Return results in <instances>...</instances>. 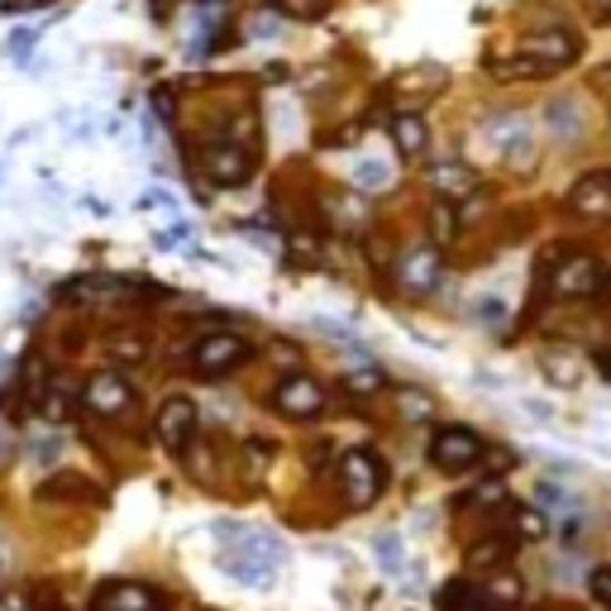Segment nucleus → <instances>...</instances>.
<instances>
[{
  "label": "nucleus",
  "mask_w": 611,
  "mask_h": 611,
  "mask_svg": "<svg viewBox=\"0 0 611 611\" xmlns=\"http://www.w3.org/2000/svg\"><path fill=\"white\" fill-rule=\"evenodd\" d=\"M220 535H230L234 540V550H230V559H224V569H230L234 578H244V583H253V588H263V583H272V569L282 564V544L272 540V535H263V530H220Z\"/></svg>",
  "instance_id": "nucleus-1"
},
{
  "label": "nucleus",
  "mask_w": 611,
  "mask_h": 611,
  "mask_svg": "<svg viewBox=\"0 0 611 611\" xmlns=\"http://www.w3.org/2000/svg\"><path fill=\"white\" fill-rule=\"evenodd\" d=\"M344 502L353 511H363V507H373L378 502V492L388 488V469L368 454V449H353V454H344Z\"/></svg>",
  "instance_id": "nucleus-2"
},
{
  "label": "nucleus",
  "mask_w": 611,
  "mask_h": 611,
  "mask_svg": "<svg viewBox=\"0 0 611 611\" xmlns=\"http://www.w3.org/2000/svg\"><path fill=\"white\" fill-rule=\"evenodd\" d=\"M430 463L444 473H469L482 463V440L473 430H440V435L430 440Z\"/></svg>",
  "instance_id": "nucleus-3"
},
{
  "label": "nucleus",
  "mask_w": 611,
  "mask_h": 611,
  "mask_svg": "<svg viewBox=\"0 0 611 611\" xmlns=\"http://www.w3.org/2000/svg\"><path fill=\"white\" fill-rule=\"evenodd\" d=\"M91 611H168V598L153 583H101L91 598Z\"/></svg>",
  "instance_id": "nucleus-4"
},
{
  "label": "nucleus",
  "mask_w": 611,
  "mask_h": 611,
  "mask_svg": "<svg viewBox=\"0 0 611 611\" xmlns=\"http://www.w3.org/2000/svg\"><path fill=\"white\" fill-rule=\"evenodd\" d=\"M130 401H134V388L120 373H91L87 388H82V407L91 415H101V421H116V415H124V411H130Z\"/></svg>",
  "instance_id": "nucleus-5"
},
{
  "label": "nucleus",
  "mask_w": 611,
  "mask_h": 611,
  "mask_svg": "<svg viewBox=\"0 0 611 611\" xmlns=\"http://www.w3.org/2000/svg\"><path fill=\"white\" fill-rule=\"evenodd\" d=\"M244 359H249V344L239 340V334H206V340L191 349V363H197V373H206V378L230 373V368H239Z\"/></svg>",
  "instance_id": "nucleus-6"
},
{
  "label": "nucleus",
  "mask_w": 611,
  "mask_h": 611,
  "mask_svg": "<svg viewBox=\"0 0 611 611\" xmlns=\"http://www.w3.org/2000/svg\"><path fill=\"white\" fill-rule=\"evenodd\" d=\"M158 440H163L168 449H182L191 435H197V401H187V397H168L163 407H158Z\"/></svg>",
  "instance_id": "nucleus-7"
},
{
  "label": "nucleus",
  "mask_w": 611,
  "mask_h": 611,
  "mask_svg": "<svg viewBox=\"0 0 611 611\" xmlns=\"http://www.w3.org/2000/svg\"><path fill=\"white\" fill-rule=\"evenodd\" d=\"M282 415H292V421H315L320 411H325V392L315 388L311 378H287L278 392H272Z\"/></svg>",
  "instance_id": "nucleus-8"
},
{
  "label": "nucleus",
  "mask_w": 611,
  "mask_h": 611,
  "mask_svg": "<svg viewBox=\"0 0 611 611\" xmlns=\"http://www.w3.org/2000/svg\"><path fill=\"white\" fill-rule=\"evenodd\" d=\"M554 292H559V297H598V292H602V268H598V259H588V253L569 259L564 268L554 272Z\"/></svg>",
  "instance_id": "nucleus-9"
},
{
  "label": "nucleus",
  "mask_w": 611,
  "mask_h": 611,
  "mask_svg": "<svg viewBox=\"0 0 611 611\" xmlns=\"http://www.w3.org/2000/svg\"><path fill=\"white\" fill-rule=\"evenodd\" d=\"M569 206L578 216H588V220L611 216V172H588L583 182L569 191Z\"/></svg>",
  "instance_id": "nucleus-10"
},
{
  "label": "nucleus",
  "mask_w": 611,
  "mask_h": 611,
  "mask_svg": "<svg viewBox=\"0 0 611 611\" xmlns=\"http://www.w3.org/2000/svg\"><path fill=\"white\" fill-rule=\"evenodd\" d=\"M397 278H401V287H411V292H435L440 287V253L435 249H407Z\"/></svg>",
  "instance_id": "nucleus-11"
},
{
  "label": "nucleus",
  "mask_w": 611,
  "mask_h": 611,
  "mask_svg": "<svg viewBox=\"0 0 611 611\" xmlns=\"http://www.w3.org/2000/svg\"><path fill=\"white\" fill-rule=\"evenodd\" d=\"M525 53L540 58L544 68H564V62H573V53H578V39L569 29H540V34L525 39Z\"/></svg>",
  "instance_id": "nucleus-12"
},
{
  "label": "nucleus",
  "mask_w": 611,
  "mask_h": 611,
  "mask_svg": "<svg viewBox=\"0 0 611 611\" xmlns=\"http://www.w3.org/2000/svg\"><path fill=\"white\" fill-rule=\"evenodd\" d=\"M206 172H211L216 187H239L249 177V158L239 149H211L206 153Z\"/></svg>",
  "instance_id": "nucleus-13"
},
{
  "label": "nucleus",
  "mask_w": 611,
  "mask_h": 611,
  "mask_svg": "<svg viewBox=\"0 0 611 611\" xmlns=\"http://www.w3.org/2000/svg\"><path fill=\"white\" fill-rule=\"evenodd\" d=\"M392 139H397V153H401V158H421V153H425V143H430L425 120H421V116H397Z\"/></svg>",
  "instance_id": "nucleus-14"
},
{
  "label": "nucleus",
  "mask_w": 611,
  "mask_h": 611,
  "mask_svg": "<svg viewBox=\"0 0 611 611\" xmlns=\"http://www.w3.org/2000/svg\"><path fill=\"white\" fill-rule=\"evenodd\" d=\"M430 182H435V191H444V197H469L473 191V172L463 163H440L435 172H430Z\"/></svg>",
  "instance_id": "nucleus-15"
},
{
  "label": "nucleus",
  "mask_w": 611,
  "mask_h": 611,
  "mask_svg": "<svg viewBox=\"0 0 611 611\" xmlns=\"http://www.w3.org/2000/svg\"><path fill=\"white\" fill-rule=\"evenodd\" d=\"M497 82H525V77H544L550 68H544L540 58H530V53H521V58H511V62H492L488 68Z\"/></svg>",
  "instance_id": "nucleus-16"
},
{
  "label": "nucleus",
  "mask_w": 611,
  "mask_h": 611,
  "mask_svg": "<svg viewBox=\"0 0 611 611\" xmlns=\"http://www.w3.org/2000/svg\"><path fill=\"white\" fill-rule=\"evenodd\" d=\"M39 497L43 502H58V497H96V492L82 482V473H58V482H43Z\"/></svg>",
  "instance_id": "nucleus-17"
},
{
  "label": "nucleus",
  "mask_w": 611,
  "mask_h": 611,
  "mask_svg": "<svg viewBox=\"0 0 611 611\" xmlns=\"http://www.w3.org/2000/svg\"><path fill=\"white\" fill-rule=\"evenodd\" d=\"M353 187H363V191L392 187V168H388V163H378V158H363V163L353 168Z\"/></svg>",
  "instance_id": "nucleus-18"
},
{
  "label": "nucleus",
  "mask_w": 611,
  "mask_h": 611,
  "mask_svg": "<svg viewBox=\"0 0 611 611\" xmlns=\"http://www.w3.org/2000/svg\"><path fill=\"white\" fill-rule=\"evenodd\" d=\"M507 559H511V540H482V544H473V564L478 569H507Z\"/></svg>",
  "instance_id": "nucleus-19"
},
{
  "label": "nucleus",
  "mask_w": 611,
  "mask_h": 611,
  "mask_svg": "<svg viewBox=\"0 0 611 611\" xmlns=\"http://www.w3.org/2000/svg\"><path fill=\"white\" fill-rule=\"evenodd\" d=\"M430 234H435V244H449V239L459 234V211L449 201H440L435 211H430Z\"/></svg>",
  "instance_id": "nucleus-20"
},
{
  "label": "nucleus",
  "mask_w": 611,
  "mask_h": 611,
  "mask_svg": "<svg viewBox=\"0 0 611 611\" xmlns=\"http://www.w3.org/2000/svg\"><path fill=\"white\" fill-rule=\"evenodd\" d=\"M550 120H554V130L564 134V139H578V134H583V116H578L569 101H554V106H550Z\"/></svg>",
  "instance_id": "nucleus-21"
},
{
  "label": "nucleus",
  "mask_w": 611,
  "mask_h": 611,
  "mask_svg": "<svg viewBox=\"0 0 611 611\" xmlns=\"http://www.w3.org/2000/svg\"><path fill=\"white\" fill-rule=\"evenodd\" d=\"M488 598L502 607V611H511L521 602V578H511V573H502V578H492V588H488Z\"/></svg>",
  "instance_id": "nucleus-22"
},
{
  "label": "nucleus",
  "mask_w": 611,
  "mask_h": 611,
  "mask_svg": "<svg viewBox=\"0 0 611 611\" xmlns=\"http://www.w3.org/2000/svg\"><path fill=\"white\" fill-rule=\"evenodd\" d=\"M440 607H444V611H473V607H478V588H469V583H449L444 598H440Z\"/></svg>",
  "instance_id": "nucleus-23"
},
{
  "label": "nucleus",
  "mask_w": 611,
  "mask_h": 611,
  "mask_svg": "<svg viewBox=\"0 0 611 611\" xmlns=\"http://www.w3.org/2000/svg\"><path fill=\"white\" fill-rule=\"evenodd\" d=\"M344 388L349 392H378L382 388V368H353V373H344Z\"/></svg>",
  "instance_id": "nucleus-24"
},
{
  "label": "nucleus",
  "mask_w": 611,
  "mask_h": 611,
  "mask_svg": "<svg viewBox=\"0 0 611 611\" xmlns=\"http://www.w3.org/2000/svg\"><path fill=\"white\" fill-rule=\"evenodd\" d=\"M278 6H282L287 14H297V20H320L330 0H278Z\"/></svg>",
  "instance_id": "nucleus-25"
},
{
  "label": "nucleus",
  "mask_w": 611,
  "mask_h": 611,
  "mask_svg": "<svg viewBox=\"0 0 611 611\" xmlns=\"http://www.w3.org/2000/svg\"><path fill=\"white\" fill-rule=\"evenodd\" d=\"M588 588H592V598H598L602 607H611V564H602V569H592V578H588Z\"/></svg>",
  "instance_id": "nucleus-26"
},
{
  "label": "nucleus",
  "mask_w": 611,
  "mask_h": 611,
  "mask_svg": "<svg viewBox=\"0 0 611 611\" xmlns=\"http://www.w3.org/2000/svg\"><path fill=\"white\" fill-rule=\"evenodd\" d=\"M378 559L388 564L392 573H401V544H397V535H382L378 540Z\"/></svg>",
  "instance_id": "nucleus-27"
},
{
  "label": "nucleus",
  "mask_w": 611,
  "mask_h": 611,
  "mask_svg": "<svg viewBox=\"0 0 611 611\" xmlns=\"http://www.w3.org/2000/svg\"><path fill=\"white\" fill-rule=\"evenodd\" d=\"M110 353H120V359H143V340H130V334H120V340H110Z\"/></svg>",
  "instance_id": "nucleus-28"
},
{
  "label": "nucleus",
  "mask_w": 611,
  "mask_h": 611,
  "mask_svg": "<svg viewBox=\"0 0 611 611\" xmlns=\"http://www.w3.org/2000/svg\"><path fill=\"white\" fill-rule=\"evenodd\" d=\"M517 525H521V535H525V540H530V535H544V517H540V511H521V521H517Z\"/></svg>",
  "instance_id": "nucleus-29"
},
{
  "label": "nucleus",
  "mask_w": 611,
  "mask_h": 611,
  "mask_svg": "<svg viewBox=\"0 0 611 611\" xmlns=\"http://www.w3.org/2000/svg\"><path fill=\"white\" fill-rule=\"evenodd\" d=\"M592 10H598L602 20H611V0H592Z\"/></svg>",
  "instance_id": "nucleus-30"
},
{
  "label": "nucleus",
  "mask_w": 611,
  "mask_h": 611,
  "mask_svg": "<svg viewBox=\"0 0 611 611\" xmlns=\"http://www.w3.org/2000/svg\"><path fill=\"white\" fill-rule=\"evenodd\" d=\"M607 378H611V353H607Z\"/></svg>",
  "instance_id": "nucleus-31"
},
{
  "label": "nucleus",
  "mask_w": 611,
  "mask_h": 611,
  "mask_svg": "<svg viewBox=\"0 0 611 611\" xmlns=\"http://www.w3.org/2000/svg\"><path fill=\"white\" fill-rule=\"evenodd\" d=\"M58 611H62V607H58Z\"/></svg>",
  "instance_id": "nucleus-32"
}]
</instances>
